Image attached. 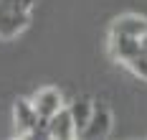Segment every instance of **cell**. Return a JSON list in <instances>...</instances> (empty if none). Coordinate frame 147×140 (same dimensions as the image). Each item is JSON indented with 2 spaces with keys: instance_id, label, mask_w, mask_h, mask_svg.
Instances as JSON below:
<instances>
[{
  "instance_id": "8",
  "label": "cell",
  "mask_w": 147,
  "mask_h": 140,
  "mask_svg": "<svg viewBox=\"0 0 147 140\" xmlns=\"http://www.w3.org/2000/svg\"><path fill=\"white\" fill-rule=\"evenodd\" d=\"M91 109H94V99L91 97H76L71 105H69V112L74 117V125H76V135L81 138L84 127H86L89 117H91Z\"/></svg>"
},
{
  "instance_id": "6",
  "label": "cell",
  "mask_w": 147,
  "mask_h": 140,
  "mask_svg": "<svg viewBox=\"0 0 147 140\" xmlns=\"http://www.w3.org/2000/svg\"><path fill=\"white\" fill-rule=\"evenodd\" d=\"M109 36H147V18L140 13H122L109 23Z\"/></svg>"
},
{
  "instance_id": "4",
  "label": "cell",
  "mask_w": 147,
  "mask_h": 140,
  "mask_svg": "<svg viewBox=\"0 0 147 140\" xmlns=\"http://www.w3.org/2000/svg\"><path fill=\"white\" fill-rule=\"evenodd\" d=\"M114 127V115L112 109L104 105L102 99H94V109H91V117H89L86 127L81 133V138H107Z\"/></svg>"
},
{
  "instance_id": "7",
  "label": "cell",
  "mask_w": 147,
  "mask_h": 140,
  "mask_svg": "<svg viewBox=\"0 0 147 140\" xmlns=\"http://www.w3.org/2000/svg\"><path fill=\"white\" fill-rule=\"evenodd\" d=\"M46 138H59V140H69V138H79L76 135V125L74 117L69 112V105L61 107L48 122H46Z\"/></svg>"
},
{
  "instance_id": "5",
  "label": "cell",
  "mask_w": 147,
  "mask_h": 140,
  "mask_svg": "<svg viewBox=\"0 0 147 140\" xmlns=\"http://www.w3.org/2000/svg\"><path fill=\"white\" fill-rule=\"evenodd\" d=\"M33 99V107L38 112V117L48 122L61 107H66V99H63V92L56 89V87H43V89H38V92L30 97Z\"/></svg>"
},
{
  "instance_id": "3",
  "label": "cell",
  "mask_w": 147,
  "mask_h": 140,
  "mask_svg": "<svg viewBox=\"0 0 147 140\" xmlns=\"http://www.w3.org/2000/svg\"><path fill=\"white\" fill-rule=\"evenodd\" d=\"M13 135L15 138H46V122L38 117L30 97L13 102Z\"/></svg>"
},
{
  "instance_id": "1",
  "label": "cell",
  "mask_w": 147,
  "mask_h": 140,
  "mask_svg": "<svg viewBox=\"0 0 147 140\" xmlns=\"http://www.w3.org/2000/svg\"><path fill=\"white\" fill-rule=\"evenodd\" d=\"M109 54L127 71L147 82V36H109Z\"/></svg>"
},
{
  "instance_id": "2",
  "label": "cell",
  "mask_w": 147,
  "mask_h": 140,
  "mask_svg": "<svg viewBox=\"0 0 147 140\" xmlns=\"http://www.w3.org/2000/svg\"><path fill=\"white\" fill-rule=\"evenodd\" d=\"M36 0H0V41H13L33 20Z\"/></svg>"
}]
</instances>
